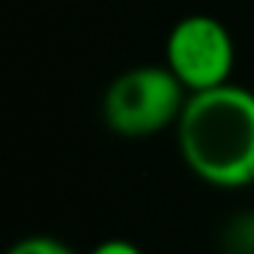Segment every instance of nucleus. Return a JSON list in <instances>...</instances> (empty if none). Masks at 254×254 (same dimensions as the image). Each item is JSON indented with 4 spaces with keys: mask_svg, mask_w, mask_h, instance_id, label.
<instances>
[{
    "mask_svg": "<svg viewBox=\"0 0 254 254\" xmlns=\"http://www.w3.org/2000/svg\"><path fill=\"white\" fill-rule=\"evenodd\" d=\"M177 129L186 168L215 189L254 186V93L224 84L191 93Z\"/></svg>",
    "mask_w": 254,
    "mask_h": 254,
    "instance_id": "f257e3e1",
    "label": "nucleus"
},
{
    "mask_svg": "<svg viewBox=\"0 0 254 254\" xmlns=\"http://www.w3.org/2000/svg\"><path fill=\"white\" fill-rule=\"evenodd\" d=\"M189 90L168 66H135L120 72L105 96V126L120 138H150L180 123Z\"/></svg>",
    "mask_w": 254,
    "mask_h": 254,
    "instance_id": "f03ea898",
    "label": "nucleus"
},
{
    "mask_svg": "<svg viewBox=\"0 0 254 254\" xmlns=\"http://www.w3.org/2000/svg\"><path fill=\"white\" fill-rule=\"evenodd\" d=\"M165 66L180 78L189 96L224 87L230 84V72L236 66L233 36L212 15H186L168 33Z\"/></svg>",
    "mask_w": 254,
    "mask_h": 254,
    "instance_id": "7ed1b4c3",
    "label": "nucleus"
},
{
    "mask_svg": "<svg viewBox=\"0 0 254 254\" xmlns=\"http://www.w3.org/2000/svg\"><path fill=\"white\" fill-rule=\"evenodd\" d=\"M221 242L227 254H254V212H239L227 221Z\"/></svg>",
    "mask_w": 254,
    "mask_h": 254,
    "instance_id": "20e7f679",
    "label": "nucleus"
},
{
    "mask_svg": "<svg viewBox=\"0 0 254 254\" xmlns=\"http://www.w3.org/2000/svg\"><path fill=\"white\" fill-rule=\"evenodd\" d=\"M6 254H75V251L54 236H24Z\"/></svg>",
    "mask_w": 254,
    "mask_h": 254,
    "instance_id": "39448f33",
    "label": "nucleus"
},
{
    "mask_svg": "<svg viewBox=\"0 0 254 254\" xmlns=\"http://www.w3.org/2000/svg\"><path fill=\"white\" fill-rule=\"evenodd\" d=\"M90 254H144V251L135 242H129V239H105Z\"/></svg>",
    "mask_w": 254,
    "mask_h": 254,
    "instance_id": "423d86ee",
    "label": "nucleus"
}]
</instances>
